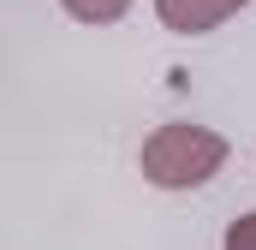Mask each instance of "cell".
<instances>
[{
    "instance_id": "1",
    "label": "cell",
    "mask_w": 256,
    "mask_h": 250,
    "mask_svg": "<svg viewBox=\"0 0 256 250\" xmlns=\"http://www.w3.org/2000/svg\"><path fill=\"white\" fill-rule=\"evenodd\" d=\"M220 161H226V143H220V131H208V125H161V131L143 143V173L161 190L202 185L208 173H220Z\"/></svg>"
},
{
    "instance_id": "2",
    "label": "cell",
    "mask_w": 256,
    "mask_h": 250,
    "mask_svg": "<svg viewBox=\"0 0 256 250\" xmlns=\"http://www.w3.org/2000/svg\"><path fill=\"white\" fill-rule=\"evenodd\" d=\"M244 6H250V0H155L161 24L179 30V36H202V30H214L220 18H232V12H244Z\"/></svg>"
},
{
    "instance_id": "3",
    "label": "cell",
    "mask_w": 256,
    "mask_h": 250,
    "mask_svg": "<svg viewBox=\"0 0 256 250\" xmlns=\"http://www.w3.org/2000/svg\"><path fill=\"white\" fill-rule=\"evenodd\" d=\"M60 6L72 12V18H84V24H114L131 0H60Z\"/></svg>"
},
{
    "instance_id": "4",
    "label": "cell",
    "mask_w": 256,
    "mask_h": 250,
    "mask_svg": "<svg viewBox=\"0 0 256 250\" xmlns=\"http://www.w3.org/2000/svg\"><path fill=\"white\" fill-rule=\"evenodd\" d=\"M226 250H256V214H244V220L226 226Z\"/></svg>"
}]
</instances>
